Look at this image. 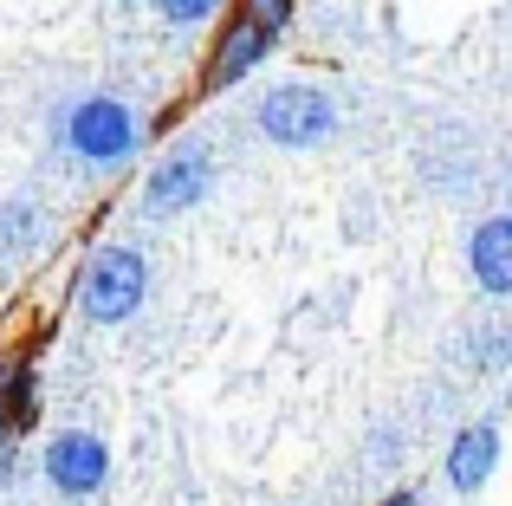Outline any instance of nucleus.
<instances>
[{
  "label": "nucleus",
  "instance_id": "f257e3e1",
  "mask_svg": "<svg viewBox=\"0 0 512 506\" xmlns=\"http://www.w3.org/2000/svg\"><path fill=\"white\" fill-rule=\"evenodd\" d=\"M143 292H150V266L130 247H104L98 260L85 266V279H78V305H85V318H98V325L130 318L143 305Z\"/></svg>",
  "mask_w": 512,
  "mask_h": 506
},
{
  "label": "nucleus",
  "instance_id": "f03ea898",
  "mask_svg": "<svg viewBox=\"0 0 512 506\" xmlns=\"http://www.w3.org/2000/svg\"><path fill=\"white\" fill-rule=\"evenodd\" d=\"M260 130L279 150H318V143L338 137V111H331L325 91L312 85H279L260 98Z\"/></svg>",
  "mask_w": 512,
  "mask_h": 506
},
{
  "label": "nucleus",
  "instance_id": "7ed1b4c3",
  "mask_svg": "<svg viewBox=\"0 0 512 506\" xmlns=\"http://www.w3.org/2000/svg\"><path fill=\"white\" fill-rule=\"evenodd\" d=\"M65 143H72L85 163H124V156L137 150V117L117 98H85L65 117Z\"/></svg>",
  "mask_w": 512,
  "mask_h": 506
},
{
  "label": "nucleus",
  "instance_id": "20e7f679",
  "mask_svg": "<svg viewBox=\"0 0 512 506\" xmlns=\"http://www.w3.org/2000/svg\"><path fill=\"white\" fill-rule=\"evenodd\" d=\"M104 474H111V455H104V442H98V435H85V429L59 435V442L46 448V481L59 487V494H72V500L98 494Z\"/></svg>",
  "mask_w": 512,
  "mask_h": 506
},
{
  "label": "nucleus",
  "instance_id": "39448f33",
  "mask_svg": "<svg viewBox=\"0 0 512 506\" xmlns=\"http://www.w3.org/2000/svg\"><path fill=\"white\" fill-rule=\"evenodd\" d=\"M208 156L201 150H175L169 163H156V176H150V208L156 215H175V208H188V202H201V195H208Z\"/></svg>",
  "mask_w": 512,
  "mask_h": 506
},
{
  "label": "nucleus",
  "instance_id": "423d86ee",
  "mask_svg": "<svg viewBox=\"0 0 512 506\" xmlns=\"http://www.w3.org/2000/svg\"><path fill=\"white\" fill-rule=\"evenodd\" d=\"M467 266H474L480 292H493V299H512V215L480 221L474 241H467Z\"/></svg>",
  "mask_w": 512,
  "mask_h": 506
},
{
  "label": "nucleus",
  "instance_id": "0eeeda50",
  "mask_svg": "<svg viewBox=\"0 0 512 506\" xmlns=\"http://www.w3.org/2000/svg\"><path fill=\"white\" fill-rule=\"evenodd\" d=\"M273 52V26H260L253 13H240L234 26H227V39H221V52H214V65H208V85L221 91V85H234V78H247L253 65Z\"/></svg>",
  "mask_w": 512,
  "mask_h": 506
},
{
  "label": "nucleus",
  "instance_id": "6e6552de",
  "mask_svg": "<svg viewBox=\"0 0 512 506\" xmlns=\"http://www.w3.org/2000/svg\"><path fill=\"white\" fill-rule=\"evenodd\" d=\"M493 461H500V429H493V422L461 429L454 448H448V487H454V494H480L487 474H493Z\"/></svg>",
  "mask_w": 512,
  "mask_h": 506
},
{
  "label": "nucleus",
  "instance_id": "1a4fd4ad",
  "mask_svg": "<svg viewBox=\"0 0 512 506\" xmlns=\"http://www.w3.org/2000/svg\"><path fill=\"white\" fill-rule=\"evenodd\" d=\"M26 422H33V364H20L7 383H0V429L20 435Z\"/></svg>",
  "mask_w": 512,
  "mask_h": 506
},
{
  "label": "nucleus",
  "instance_id": "9d476101",
  "mask_svg": "<svg viewBox=\"0 0 512 506\" xmlns=\"http://www.w3.org/2000/svg\"><path fill=\"white\" fill-rule=\"evenodd\" d=\"M33 234H39V215H33L26 202L0 208V241H13V247H20V241H33Z\"/></svg>",
  "mask_w": 512,
  "mask_h": 506
},
{
  "label": "nucleus",
  "instance_id": "9b49d317",
  "mask_svg": "<svg viewBox=\"0 0 512 506\" xmlns=\"http://www.w3.org/2000/svg\"><path fill=\"white\" fill-rule=\"evenodd\" d=\"M163 7V20H175V26H195V20H208L221 0H156Z\"/></svg>",
  "mask_w": 512,
  "mask_h": 506
},
{
  "label": "nucleus",
  "instance_id": "f8f14e48",
  "mask_svg": "<svg viewBox=\"0 0 512 506\" xmlns=\"http://www.w3.org/2000/svg\"><path fill=\"white\" fill-rule=\"evenodd\" d=\"M247 13H253L260 26H273V33H279V26L292 20V0H247Z\"/></svg>",
  "mask_w": 512,
  "mask_h": 506
},
{
  "label": "nucleus",
  "instance_id": "ddd939ff",
  "mask_svg": "<svg viewBox=\"0 0 512 506\" xmlns=\"http://www.w3.org/2000/svg\"><path fill=\"white\" fill-rule=\"evenodd\" d=\"M383 506H422V500H415V494H396V500H383Z\"/></svg>",
  "mask_w": 512,
  "mask_h": 506
}]
</instances>
